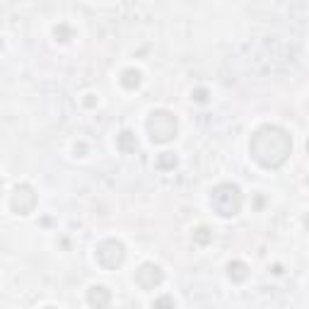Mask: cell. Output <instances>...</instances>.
<instances>
[{"label": "cell", "mask_w": 309, "mask_h": 309, "mask_svg": "<svg viewBox=\"0 0 309 309\" xmlns=\"http://www.w3.org/2000/svg\"><path fill=\"white\" fill-rule=\"evenodd\" d=\"M90 304L107 307V304H109V292L104 290V288H92L90 290Z\"/></svg>", "instance_id": "8992f818"}, {"label": "cell", "mask_w": 309, "mask_h": 309, "mask_svg": "<svg viewBox=\"0 0 309 309\" xmlns=\"http://www.w3.org/2000/svg\"><path fill=\"white\" fill-rule=\"evenodd\" d=\"M123 78H126V80H123L126 87H138V82H140V73H138V70H126Z\"/></svg>", "instance_id": "9c48e42d"}, {"label": "cell", "mask_w": 309, "mask_h": 309, "mask_svg": "<svg viewBox=\"0 0 309 309\" xmlns=\"http://www.w3.org/2000/svg\"><path fill=\"white\" fill-rule=\"evenodd\" d=\"M118 147H121L123 152L136 150V138H133V133H121V138H118Z\"/></svg>", "instance_id": "52a82bcc"}, {"label": "cell", "mask_w": 309, "mask_h": 309, "mask_svg": "<svg viewBox=\"0 0 309 309\" xmlns=\"http://www.w3.org/2000/svg\"><path fill=\"white\" fill-rule=\"evenodd\" d=\"M307 150H309V143H307Z\"/></svg>", "instance_id": "8fae6325"}, {"label": "cell", "mask_w": 309, "mask_h": 309, "mask_svg": "<svg viewBox=\"0 0 309 309\" xmlns=\"http://www.w3.org/2000/svg\"><path fill=\"white\" fill-rule=\"evenodd\" d=\"M147 128H150V138L154 143H167L176 133V118L169 111H154L147 121Z\"/></svg>", "instance_id": "7a4b0ae2"}, {"label": "cell", "mask_w": 309, "mask_h": 309, "mask_svg": "<svg viewBox=\"0 0 309 309\" xmlns=\"http://www.w3.org/2000/svg\"><path fill=\"white\" fill-rule=\"evenodd\" d=\"M290 138L278 126H266L261 131H256L254 140H251V154H254L256 162H261L264 167L268 162V152H273V167H280L285 162V157L290 154Z\"/></svg>", "instance_id": "6da1fadb"}, {"label": "cell", "mask_w": 309, "mask_h": 309, "mask_svg": "<svg viewBox=\"0 0 309 309\" xmlns=\"http://www.w3.org/2000/svg\"><path fill=\"white\" fill-rule=\"evenodd\" d=\"M136 282L140 288H145V290H152L154 285L162 282V271H160V266H154V264L140 266V271L136 273Z\"/></svg>", "instance_id": "5b68a950"}, {"label": "cell", "mask_w": 309, "mask_h": 309, "mask_svg": "<svg viewBox=\"0 0 309 309\" xmlns=\"http://www.w3.org/2000/svg\"><path fill=\"white\" fill-rule=\"evenodd\" d=\"M208 239H210L208 229H205V227H200V229H198V235H196V242H200V244H205Z\"/></svg>", "instance_id": "30bf717a"}, {"label": "cell", "mask_w": 309, "mask_h": 309, "mask_svg": "<svg viewBox=\"0 0 309 309\" xmlns=\"http://www.w3.org/2000/svg\"><path fill=\"white\" fill-rule=\"evenodd\" d=\"M229 278H235V280H244V278H246V266L242 264V261L229 264Z\"/></svg>", "instance_id": "ba28073f"}, {"label": "cell", "mask_w": 309, "mask_h": 309, "mask_svg": "<svg viewBox=\"0 0 309 309\" xmlns=\"http://www.w3.org/2000/svg\"><path fill=\"white\" fill-rule=\"evenodd\" d=\"M94 256H97V261H99L101 268H107V271H114L118 266L123 264V244L116 242V239H104L97 249H94Z\"/></svg>", "instance_id": "277c9868"}, {"label": "cell", "mask_w": 309, "mask_h": 309, "mask_svg": "<svg viewBox=\"0 0 309 309\" xmlns=\"http://www.w3.org/2000/svg\"><path fill=\"white\" fill-rule=\"evenodd\" d=\"M239 203H242V198H239V189L232 186V184H222V186H218V189L213 191V205H215L218 213L220 215H225V218L237 215Z\"/></svg>", "instance_id": "3957f363"}]
</instances>
